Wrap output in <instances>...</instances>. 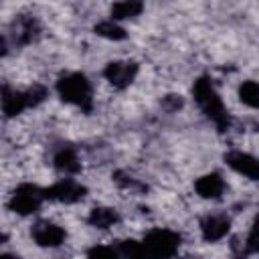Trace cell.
Returning a JSON list of instances; mask_svg holds the SVG:
<instances>
[{"mask_svg":"<svg viewBox=\"0 0 259 259\" xmlns=\"http://www.w3.org/2000/svg\"><path fill=\"white\" fill-rule=\"evenodd\" d=\"M192 95H194V101L196 105L200 107V111L223 132V130H229L231 125V117L223 105V99L212 83L210 77H198L192 85Z\"/></svg>","mask_w":259,"mask_h":259,"instance_id":"6da1fadb","label":"cell"},{"mask_svg":"<svg viewBox=\"0 0 259 259\" xmlns=\"http://www.w3.org/2000/svg\"><path fill=\"white\" fill-rule=\"evenodd\" d=\"M57 93L65 103L77 105L83 111L93 107V89L83 73H67L57 81Z\"/></svg>","mask_w":259,"mask_h":259,"instance_id":"7a4b0ae2","label":"cell"},{"mask_svg":"<svg viewBox=\"0 0 259 259\" xmlns=\"http://www.w3.org/2000/svg\"><path fill=\"white\" fill-rule=\"evenodd\" d=\"M180 235L170 231V229H154L150 231L144 241H142V249L144 255H152V257H172L178 253L180 247Z\"/></svg>","mask_w":259,"mask_h":259,"instance_id":"3957f363","label":"cell"},{"mask_svg":"<svg viewBox=\"0 0 259 259\" xmlns=\"http://www.w3.org/2000/svg\"><path fill=\"white\" fill-rule=\"evenodd\" d=\"M45 200V192L42 188L34 186V184H20L16 186V190L10 194V200H8V208L16 214H32L40 208Z\"/></svg>","mask_w":259,"mask_h":259,"instance_id":"277c9868","label":"cell"},{"mask_svg":"<svg viewBox=\"0 0 259 259\" xmlns=\"http://www.w3.org/2000/svg\"><path fill=\"white\" fill-rule=\"evenodd\" d=\"M45 198L47 200H55V202H65V204H73L85 198L87 188L83 184H79L73 178H63L59 182H55L53 186L45 188Z\"/></svg>","mask_w":259,"mask_h":259,"instance_id":"5b68a950","label":"cell"},{"mask_svg":"<svg viewBox=\"0 0 259 259\" xmlns=\"http://www.w3.org/2000/svg\"><path fill=\"white\" fill-rule=\"evenodd\" d=\"M30 235L38 247H47V249L61 247L67 239L65 229L59 227L57 223H51V221H36L30 229Z\"/></svg>","mask_w":259,"mask_h":259,"instance_id":"8992f818","label":"cell"},{"mask_svg":"<svg viewBox=\"0 0 259 259\" xmlns=\"http://www.w3.org/2000/svg\"><path fill=\"white\" fill-rule=\"evenodd\" d=\"M138 75V63L134 61H111L103 69V77L115 87V89H125L134 83Z\"/></svg>","mask_w":259,"mask_h":259,"instance_id":"52a82bcc","label":"cell"},{"mask_svg":"<svg viewBox=\"0 0 259 259\" xmlns=\"http://www.w3.org/2000/svg\"><path fill=\"white\" fill-rule=\"evenodd\" d=\"M0 107L4 111L6 117H14L18 113H22L26 107H30V99L26 91H18L10 85H2L0 87Z\"/></svg>","mask_w":259,"mask_h":259,"instance_id":"ba28073f","label":"cell"},{"mask_svg":"<svg viewBox=\"0 0 259 259\" xmlns=\"http://www.w3.org/2000/svg\"><path fill=\"white\" fill-rule=\"evenodd\" d=\"M231 231V219L227 214H206L200 221V235L206 243H217L221 239L227 237V233Z\"/></svg>","mask_w":259,"mask_h":259,"instance_id":"9c48e42d","label":"cell"},{"mask_svg":"<svg viewBox=\"0 0 259 259\" xmlns=\"http://www.w3.org/2000/svg\"><path fill=\"white\" fill-rule=\"evenodd\" d=\"M225 162L229 168H233L237 174L247 176L249 180H257L259 176V164L255 160V156L241 152V150H233L229 154H225Z\"/></svg>","mask_w":259,"mask_h":259,"instance_id":"30bf717a","label":"cell"},{"mask_svg":"<svg viewBox=\"0 0 259 259\" xmlns=\"http://www.w3.org/2000/svg\"><path fill=\"white\" fill-rule=\"evenodd\" d=\"M227 184L223 180V176L219 172H208L204 176H200L196 182H194V190L200 198H221L223 192H225Z\"/></svg>","mask_w":259,"mask_h":259,"instance_id":"8fae6325","label":"cell"},{"mask_svg":"<svg viewBox=\"0 0 259 259\" xmlns=\"http://www.w3.org/2000/svg\"><path fill=\"white\" fill-rule=\"evenodd\" d=\"M38 32H40L38 20L32 18V16H20L12 24V38L18 45H28V42L36 40L38 38Z\"/></svg>","mask_w":259,"mask_h":259,"instance_id":"7c38bea8","label":"cell"},{"mask_svg":"<svg viewBox=\"0 0 259 259\" xmlns=\"http://www.w3.org/2000/svg\"><path fill=\"white\" fill-rule=\"evenodd\" d=\"M53 166L63 174H77L81 170V162H79V156H77L75 148L61 146L53 156Z\"/></svg>","mask_w":259,"mask_h":259,"instance_id":"4fadbf2b","label":"cell"},{"mask_svg":"<svg viewBox=\"0 0 259 259\" xmlns=\"http://www.w3.org/2000/svg\"><path fill=\"white\" fill-rule=\"evenodd\" d=\"M117 221H119L117 210L109 208V206H95V208H91V212L87 217V223L91 227H95V229H109Z\"/></svg>","mask_w":259,"mask_h":259,"instance_id":"5bb4252c","label":"cell"},{"mask_svg":"<svg viewBox=\"0 0 259 259\" xmlns=\"http://www.w3.org/2000/svg\"><path fill=\"white\" fill-rule=\"evenodd\" d=\"M142 10H144L142 0H117L111 6L109 14H111V20H125V18L138 16Z\"/></svg>","mask_w":259,"mask_h":259,"instance_id":"9a60e30c","label":"cell"},{"mask_svg":"<svg viewBox=\"0 0 259 259\" xmlns=\"http://www.w3.org/2000/svg\"><path fill=\"white\" fill-rule=\"evenodd\" d=\"M95 34L103 36V38H109V40H123L127 34L125 30L115 22V20H101L95 24Z\"/></svg>","mask_w":259,"mask_h":259,"instance_id":"2e32d148","label":"cell"},{"mask_svg":"<svg viewBox=\"0 0 259 259\" xmlns=\"http://www.w3.org/2000/svg\"><path fill=\"white\" fill-rule=\"evenodd\" d=\"M239 99L245 105H249V107H257V103H259V87H257V83L253 79L241 83V87H239Z\"/></svg>","mask_w":259,"mask_h":259,"instance_id":"e0dca14e","label":"cell"},{"mask_svg":"<svg viewBox=\"0 0 259 259\" xmlns=\"http://www.w3.org/2000/svg\"><path fill=\"white\" fill-rule=\"evenodd\" d=\"M115 251H117L119 255H125V257H140V255H144L142 243H138V241H134V239H125V241H119Z\"/></svg>","mask_w":259,"mask_h":259,"instance_id":"ac0fdd59","label":"cell"},{"mask_svg":"<svg viewBox=\"0 0 259 259\" xmlns=\"http://www.w3.org/2000/svg\"><path fill=\"white\" fill-rule=\"evenodd\" d=\"M182 97L180 95H166V99H164V107L168 109V111H176V109H180L182 107Z\"/></svg>","mask_w":259,"mask_h":259,"instance_id":"d6986e66","label":"cell"},{"mask_svg":"<svg viewBox=\"0 0 259 259\" xmlns=\"http://www.w3.org/2000/svg\"><path fill=\"white\" fill-rule=\"evenodd\" d=\"M87 255H107V257H111V255H117V251L113 247H93V249L87 251Z\"/></svg>","mask_w":259,"mask_h":259,"instance_id":"ffe728a7","label":"cell"},{"mask_svg":"<svg viewBox=\"0 0 259 259\" xmlns=\"http://www.w3.org/2000/svg\"><path fill=\"white\" fill-rule=\"evenodd\" d=\"M6 55V40L0 36V57H4Z\"/></svg>","mask_w":259,"mask_h":259,"instance_id":"44dd1931","label":"cell"},{"mask_svg":"<svg viewBox=\"0 0 259 259\" xmlns=\"http://www.w3.org/2000/svg\"><path fill=\"white\" fill-rule=\"evenodd\" d=\"M6 239H8V237H6V233H4V231H0V245H2V243H6Z\"/></svg>","mask_w":259,"mask_h":259,"instance_id":"7402d4cb","label":"cell"}]
</instances>
